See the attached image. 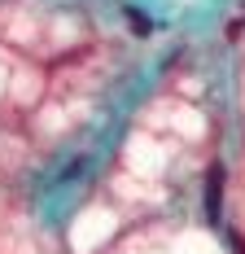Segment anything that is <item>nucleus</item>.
Listing matches in <instances>:
<instances>
[{
	"instance_id": "f03ea898",
	"label": "nucleus",
	"mask_w": 245,
	"mask_h": 254,
	"mask_svg": "<svg viewBox=\"0 0 245 254\" xmlns=\"http://www.w3.org/2000/svg\"><path fill=\"white\" fill-rule=\"evenodd\" d=\"M127 22H131V31H136V35H149V31H153V22H149L140 9H127Z\"/></svg>"
},
{
	"instance_id": "f257e3e1",
	"label": "nucleus",
	"mask_w": 245,
	"mask_h": 254,
	"mask_svg": "<svg viewBox=\"0 0 245 254\" xmlns=\"http://www.w3.org/2000/svg\"><path fill=\"white\" fill-rule=\"evenodd\" d=\"M219 210H223V167H210L206 171V219L219 224Z\"/></svg>"
}]
</instances>
